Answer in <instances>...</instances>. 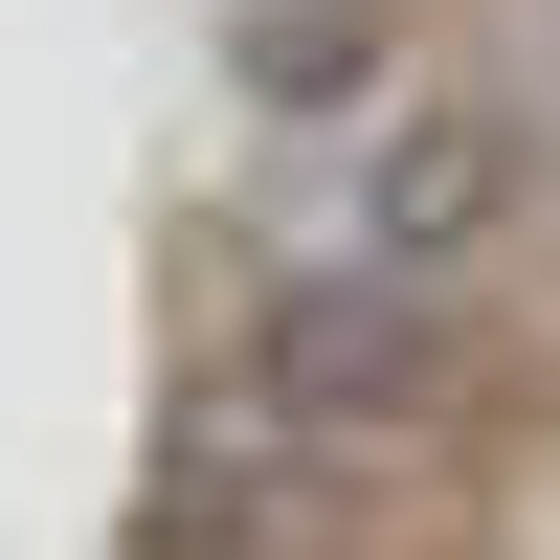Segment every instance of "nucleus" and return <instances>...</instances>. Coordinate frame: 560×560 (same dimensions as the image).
<instances>
[{
	"label": "nucleus",
	"mask_w": 560,
	"mask_h": 560,
	"mask_svg": "<svg viewBox=\"0 0 560 560\" xmlns=\"http://www.w3.org/2000/svg\"><path fill=\"white\" fill-rule=\"evenodd\" d=\"M493 224H516V135L471 90H382L314 179V247H359V269H471Z\"/></svg>",
	"instance_id": "obj_2"
},
{
	"label": "nucleus",
	"mask_w": 560,
	"mask_h": 560,
	"mask_svg": "<svg viewBox=\"0 0 560 560\" xmlns=\"http://www.w3.org/2000/svg\"><path fill=\"white\" fill-rule=\"evenodd\" d=\"M247 382L292 404L314 448H404V427H448V404H471V314H448V269H359V247H314L292 292H269Z\"/></svg>",
	"instance_id": "obj_1"
}]
</instances>
